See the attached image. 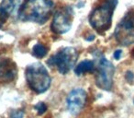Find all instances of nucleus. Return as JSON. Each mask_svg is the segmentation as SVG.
Instances as JSON below:
<instances>
[{"mask_svg":"<svg viewBox=\"0 0 134 118\" xmlns=\"http://www.w3.org/2000/svg\"><path fill=\"white\" fill-rule=\"evenodd\" d=\"M73 10L70 7L62 8L54 14L51 28L57 34H63L70 30L73 22Z\"/></svg>","mask_w":134,"mask_h":118,"instance_id":"7","label":"nucleus"},{"mask_svg":"<svg viewBox=\"0 0 134 118\" xmlns=\"http://www.w3.org/2000/svg\"><path fill=\"white\" fill-rule=\"evenodd\" d=\"M96 65L94 61L85 60L79 63L75 68V73L77 76L84 75L86 73H95Z\"/></svg>","mask_w":134,"mask_h":118,"instance_id":"10","label":"nucleus"},{"mask_svg":"<svg viewBox=\"0 0 134 118\" xmlns=\"http://www.w3.org/2000/svg\"><path fill=\"white\" fill-rule=\"evenodd\" d=\"M115 38L123 46L134 43V10H130L117 25Z\"/></svg>","mask_w":134,"mask_h":118,"instance_id":"6","label":"nucleus"},{"mask_svg":"<svg viewBox=\"0 0 134 118\" xmlns=\"http://www.w3.org/2000/svg\"><path fill=\"white\" fill-rule=\"evenodd\" d=\"M118 5V0H106L92 11L89 22L92 28L97 32L108 30L111 26L114 10Z\"/></svg>","mask_w":134,"mask_h":118,"instance_id":"2","label":"nucleus"},{"mask_svg":"<svg viewBox=\"0 0 134 118\" xmlns=\"http://www.w3.org/2000/svg\"><path fill=\"white\" fill-rule=\"evenodd\" d=\"M26 79L30 88L36 93H43L51 86L52 79L46 68L41 63H34L26 68Z\"/></svg>","mask_w":134,"mask_h":118,"instance_id":"3","label":"nucleus"},{"mask_svg":"<svg viewBox=\"0 0 134 118\" xmlns=\"http://www.w3.org/2000/svg\"><path fill=\"white\" fill-rule=\"evenodd\" d=\"M17 66L8 58L0 57V82H8L15 79Z\"/></svg>","mask_w":134,"mask_h":118,"instance_id":"9","label":"nucleus"},{"mask_svg":"<svg viewBox=\"0 0 134 118\" xmlns=\"http://www.w3.org/2000/svg\"><path fill=\"white\" fill-rule=\"evenodd\" d=\"M96 84L104 90H110L113 84V76L115 68L110 61L103 55L96 58Z\"/></svg>","mask_w":134,"mask_h":118,"instance_id":"5","label":"nucleus"},{"mask_svg":"<svg viewBox=\"0 0 134 118\" xmlns=\"http://www.w3.org/2000/svg\"><path fill=\"white\" fill-rule=\"evenodd\" d=\"M35 110L37 111L38 114H43L45 112L47 111V105L45 104L44 102H38L37 104L35 105Z\"/></svg>","mask_w":134,"mask_h":118,"instance_id":"13","label":"nucleus"},{"mask_svg":"<svg viewBox=\"0 0 134 118\" xmlns=\"http://www.w3.org/2000/svg\"><path fill=\"white\" fill-rule=\"evenodd\" d=\"M47 53H48V49L43 44H41V43H37V44H35L33 46V49H32V54L37 58L44 57L47 54Z\"/></svg>","mask_w":134,"mask_h":118,"instance_id":"11","label":"nucleus"},{"mask_svg":"<svg viewBox=\"0 0 134 118\" xmlns=\"http://www.w3.org/2000/svg\"><path fill=\"white\" fill-rule=\"evenodd\" d=\"M121 54H122V52H121V50H117L115 53H114V57H115V59H119L121 56Z\"/></svg>","mask_w":134,"mask_h":118,"instance_id":"16","label":"nucleus"},{"mask_svg":"<svg viewBox=\"0 0 134 118\" xmlns=\"http://www.w3.org/2000/svg\"><path fill=\"white\" fill-rule=\"evenodd\" d=\"M126 79H127V80H128V81H132V80H133L134 75L132 74V72H130V71L127 72V73H126Z\"/></svg>","mask_w":134,"mask_h":118,"instance_id":"15","label":"nucleus"},{"mask_svg":"<svg viewBox=\"0 0 134 118\" xmlns=\"http://www.w3.org/2000/svg\"><path fill=\"white\" fill-rule=\"evenodd\" d=\"M78 53L73 47H64L47 61L50 66H56L63 75L67 74L75 66Z\"/></svg>","mask_w":134,"mask_h":118,"instance_id":"4","label":"nucleus"},{"mask_svg":"<svg viewBox=\"0 0 134 118\" xmlns=\"http://www.w3.org/2000/svg\"><path fill=\"white\" fill-rule=\"evenodd\" d=\"M53 10L52 0H25L19 10V18L22 21L43 24L49 19Z\"/></svg>","mask_w":134,"mask_h":118,"instance_id":"1","label":"nucleus"},{"mask_svg":"<svg viewBox=\"0 0 134 118\" xmlns=\"http://www.w3.org/2000/svg\"><path fill=\"white\" fill-rule=\"evenodd\" d=\"M86 92L83 89H75L67 97L68 110L73 115H77L81 112L86 102Z\"/></svg>","mask_w":134,"mask_h":118,"instance_id":"8","label":"nucleus"},{"mask_svg":"<svg viewBox=\"0 0 134 118\" xmlns=\"http://www.w3.org/2000/svg\"><path fill=\"white\" fill-rule=\"evenodd\" d=\"M23 116H24V112L22 111H15L12 112L10 118H23Z\"/></svg>","mask_w":134,"mask_h":118,"instance_id":"14","label":"nucleus"},{"mask_svg":"<svg viewBox=\"0 0 134 118\" xmlns=\"http://www.w3.org/2000/svg\"><path fill=\"white\" fill-rule=\"evenodd\" d=\"M10 13L4 8V7L0 6V29L3 28V25L7 22Z\"/></svg>","mask_w":134,"mask_h":118,"instance_id":"12","label":"nucleus"}]
</instances>
